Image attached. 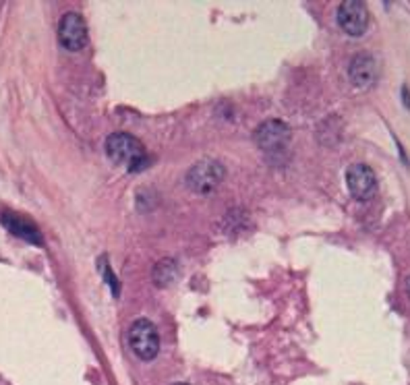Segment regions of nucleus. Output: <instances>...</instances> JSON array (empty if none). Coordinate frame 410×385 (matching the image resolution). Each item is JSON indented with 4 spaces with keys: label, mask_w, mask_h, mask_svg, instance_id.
Wrapping results in <instances>:
<instances>
[{
    "label": "nucleus",
    "mask_w": 410,
    "mask_h": 385,
    "mask_svg": "<svg viewBox=\"0 0 410 385\" xmlns=\"http://www.w3.org/2000/svg\"><path fill=\"white\" fill-rule=\"evenodd\" d=\"M106 156L116 164L127 168L129 172L141 170L145 164V150L137 137L129 133H112L106 139Z\"/></svg>",
    "instance_id": "1"
},
{
    "label": "nucleus",
    "mask_w": 410,
    "mask_h": 385,
    "mask_svg": "<svg viewBox=\"0 0 410 385\" xmlns=\"http://www.w3.org/2000/svg\"><path fill=\"white\" fill-rule=\"evenodd\" d=\"M129 346L141 361H154L160 355V334L150 319H137L129 328Z\"/></svg>",
    "instance_id": "2"
},
{
    "label": "nucleus",
    "mask_w": 410,
    "mask_h": 385,
    "mask_svg": "<svg viewBox=\"0 0 410 385\" xmlns=\"http://www.w3.org/2000/svg\"><path fill=\"white\" fill-rule=\"evenodd\" d=\"M224 177H226V168H224L222 162L204 158L189 168V172L185 177V183L191 191L197 192V195H209L220 187Z\"/></svg>",
    "instance_id": "3"
},
{
    "label": "nucleus",
    "mask_w": 410,
    "mask_h": 385,
    "mask_svg": "<svg viewBox=\"0 0 410 385\" xmlns=\"http://www.w3.org/2000/svg\"><path fill=\"white\" fill-rule=\"evenodd\" d=\"M255 143L269 158H280L286 154L290 143V129L282 120H265L255 131Z\"/></svg>",
    "instance_id": "4"
},
{
    "label": "nucleus",
    "mask_w": 410,
    "mask_h": 385,
    "mask_svg": "<svg viewBox=\"0 0 410 385\" xmlns=\"http://www.w3.org/2000/svg\"><path fill=\"white\" fill-rule=\"evenodd\" d=\"M338 25L342 27L344 33L353 35V37H359L367 31V25H369V10L365 6V2H359V0H346L338 6Z\"/></svg>",
    "instance_id": "5"
},
{
    "label": "nucleus",
    "mask_w": 410,
    "mask_h": 385,
    "mask_svg": "<svg viewBox=\"0 0 410 385\" xmlns=\"http://www.w3.org/2000/svg\"><path fill=\"white\" fill-rule=\"evenodd\" d=\"M58 42L69 52H79L87 44V25L81 15L66 12L58 25Z\"/></svg>",
    "instance_id": "6"
},
{
    "label": "nucleus",
    "mask_w": 410,
    "mask_h": 385,
    "mask_svg": "<svg viewBox=\"0 0 410 385\" xmlns=\"http://www.w3.org/2000/svg\"><path fill=\"white\" fill-rule=\"evenodd\" d=\"M346 185L350 195L357 201H369L377 192V179L371 166L367 164H353L346 170Z\"/></svg>",
    "instance_id": "7"
},
{
    "label": "nucleus",
    "mask_w": 410,
    "mask_h": 385,
    "mask_svg": "<svg viewBox=\"0 0 410 385\" xmlns=\"http://www.w3.org/2000/svg\"><path fill=\"white\" fill-rule=\"evenodd\" d=\"M348 77L353 81L355 87H371L377 79V60L373 54L369 52H361L357 54L353 60H350V66H348Z\"/></svg>",
    "instance_id": "8"
},
{
    "label": "nucleus",
    "mask_w": 410,
    "mask_h": 385,
    "mask_svg": "<svg viewBox=\"0 0 410 385\" xmlns=\"http://www.w3.org/2000/svg\"><path fill=\"white\" fill-rule=\"evenodd\" d=\"M0 222H2V226H4L10 234H15V236H19V238L27 240V242H33V244H39V242H42L39 230H37L29 220H25V217H21V215H17V213L6 211V213L0 215Z\"/></svg>",
    "instance_id": "9"
},
{
    "label": "nucleus",
    "mask_w": 410,
    "mask_h": 385,
    "mask_svg": "<svg viewBox=\"0 0 410 385\" xmlns=\"http://www.w3.org/2000/svg\"><path fill=\"white\" fill-rule=\"evenodd\" d=\"M175 278H177V263H175V259L168 257V259L160 261V263L154 267V282H156V286L164 288V286H168Z\"/></svg>",
    "instance_id": "10"
},
{
    "label": "nucleus",
    "mask_w": 410,
    "mask_h": 385,
    "mask_svg": "<svg viewBox=\"0 0 410 385\" xmlns=\"http://www.w3.org/2000/svg\"><path fill=\"white\" fill-rule=\"evenodd\" d=\"M104 278H106V282H108V284H112L114 296H118V284H116V280H114V274H112V269H110V267H106V269H104Z\"/></svg>",
    "instance_id": "11"
},
{
    "label": "nucleus",
    "mask_w": 410,
    "mask_h": 385,
    "mask_svg": "<svg viewBox=\"0 0 410 385\" xmlns=\"http://www.w3.org/2000/svg\"><path fill=\"white\" fill-rule=\"evenodd\" d=\"M404 104H407V106L410 108V96H409V91H407V89H404Z\"/></svg>",
    "instance_id": "12"
},
{
    "label": "nucleus",
    "mask_w": 410,
    "mask_h": 385,
    "mask_svg": "<svg viewBox=\"0 0 410 385\" xmlns=\"http://www.w3.org/2000/svg\"><path fill=\"white\" fill-rule=\"evenodd\" d=\"M407 292H409V298H410V278L407 280Z\"/></svg>",
    "instance_id": "13"
},
{
    "label": "nucleus",
    "mask_w": 410,
    "mask_h": 385,
    "mask_svg": "<svg viewBox=\"0 0 410 385\" xmlns=\"http://www.w3.org/2000/svg\"><path fill=\"white\" fill-rule=\"evenodd\" d=\"M175 385H189V384H175Z\"/></svg>",
    "instance_id": "14"
}]
</instances>
